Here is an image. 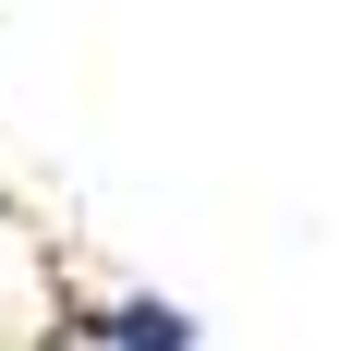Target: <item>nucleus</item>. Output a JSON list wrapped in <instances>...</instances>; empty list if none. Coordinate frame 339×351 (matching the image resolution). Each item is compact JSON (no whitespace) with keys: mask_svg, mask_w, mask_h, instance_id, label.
<instances>
[{"mask_svg":"<svg viewBox=\"0 0 339 351\" xmlns=\"http://www.w3.org/2000/svg\"><path fill=\"white\" fill-rule=\"evenodd\" d=\"M49 351H194V315L170 291H97L49 327Z\"/></svg>","mask_w":339,"mask_h":351,"instance_id":"1","label":"nucleus"}]
</instances>
